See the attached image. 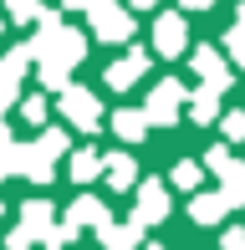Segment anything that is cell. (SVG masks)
Masks as SVG:
<instances>
[{
  "label": "cell",
  "mask_w": 245,
  "mask_h": 250,
  "mask_svg": "<svg viewBox=\"0 0 245 250\" xmlns=\"http://www.w3.org/2000/svg\"><path fill=\"white\" fill-rule=\"evenodd\" d=\"M87 16H92V31L102 41H128L133 36V16L122 10V0H92Z\"/></svg>",
  "instance_id": "cell-2"
},
{
  "label": "cell",
  "mask_w": 245,
  "mask_h": 250,
  "mask_svg": "<svg viewBox=\"0 0 245 250\" xmlns=\"http://www.w3.org/2000/svg\"><path fill=\"white\" fill-rule=\"evenodd\" d=\"M225 209H230V199L220 194V189H209V194H199L194 204H189V214H194L199 225H215V220H220V214H225Z\"/></svg>",
  "instance_id": "cell-13"
},
{
  "label": "cell",
  "mask_w": 245,
  "mask_h": 250,
  "mask_svg": "<svg viewBox=\"0 0 245 250\" xmlns=\"http://www.w3.org/2000/svg\"><path fill=\"white\" fill-rule=\"evenodd\" d=\"M128 5H138V10H143V5H159V0H128Z\"/></svg>",
  "instance_id": "cell-27"
},
{
  "label": "cell",
  "mask_w": 245,
  "mask_h": 250,
  "mask_svg": "<svg viewBox=\"0 0 245 250\" xmlns=\"http://www.w3.org/2000/svg\"><path fill=\"white\" fill-rule=\"evenodd\" d=\"M113 133L122 143H138L143 133H148V118H143V107H122L118 118H113Z\"/></svg>",
  "instance_id": "cell-12"
},
{
  "label": "cell",
  "mask_w": 245,
  "mask_h": 250,
  "mask_svg": "<svg viewBox=\"0 0 245 250\" xmlns=\"http://www.w3.org/2000/svg\"><path fill=\"white\" fill-rule=\"evenodd\" d=\"M26 62H31V46H16V51H5V62H0V107H5V102L16 97V87H20V72H26Z\"/></svg>",
  "instance_id": "cell-9"
},
{
  "label": "cell",
  "mask_w": 245,
  "mask_h": 250,
  "mask_svg": "<svg viewBox=\"0 0 245 250\" xmlns=\"http://www.w3.org/2000/svg\"><path fill=\"white\" fill-rule=\"evenodd\" d=\"M66 225H72V230H82V225H97V230H102L107 225V204L97 199V194H82L72 204V214H66Z\"/></svg>",
  "instance_id": "cell-10"
},
{
  "label": "cell",
  "mask_w": 245,
  "mask_h": 250,
  "mask_svg": "<svg viewBox=\"0 0 245 250\" xmlns=\"http://www.w3.org/2000/svg\"><path fill=\"white\" fill-rule=\"evenodd\" d=\"M179 5H184V10H209L215 0H179Z\"/></svg>",
  "instance_id": "cell-25"
},
{
  "label": "cell",
  "mask_w": 245,
  "mask_h": 250,
  "mask_svg": "<svg viewBox=\"0 0 245 250\" xmlns=\"http://www.w3.org/2000/svg\"><path fill=\"white\" fill-rule=\"evenodd\" d=\"M225 138H245V112H230L225 118Z\"/></svg>",
  "instance_id": "cell-21"
},
{
  "label": "cell",
  "mask_w": 245,
  "mask_h": 250,
  "mask_svg": "<svg viewBox=\"0 0 245 250\" xmlns=\"http://www.w3.org/2000/svg\"><path fill=\"white\" fill-rule=\"evenodd\" d=\"M225 51L235 56V66H240V72H245V31H240V26L230 31V36H225Z\"/></svg>",
  "instance_id": "cell-18"
},
{
  "label": "cell",
  "mask_w": 245,
  "mask_h": 250,
  "mask_svg": "<svg viewBox=\"0 0 245 250\" xmlns=\"http://www.w3.org/2000/svg\"><path fill=\"white\" fill-rule=\"evenodd\" d=\"M179 107H184V87L174 82V77H163V82L148 92V107H143V118H148V123H163V128H169V123L179 118Z\"/></svg>",
  "instance_id": "cell-4"
},
{
  "label": "cell",
  "mask_w": 245,
  "mask_h": 250,
  "mask_svg": "<svg viewBox=\"0 0 245 250\" xmlns=\"http://www.w3.org/2000/svg\"><path fill=\"white\" fill-rule=\"evenodd\" d=\"M204 164L220 174V194L230 199V209H240V204H245V164L225 148V143H220V148H209V153H204Z\"/></svg>",
  "instance_id": "cell-1"
},
{
  "label": "cell",
  "mask_w": 245,
  "mask_h": 250,
  "mask_svg": "<svg viewBox=\"0 0 245 250\" xmlns=\"http://www.w3.org/2000/svg\"><path fill=\"white\" fill-rule=\"evenodd\" d=\"M10 16H16V21H31V16H36V0H10Z\"/></svg>",
  "instance_id": "cell-22"
},
{
  "label": "cell",
  "mask_w": 245,
  "mask_h": 250,
  "mask_svg": "<svg viewBox=\"0 0 245 250\" xmlns=\"http://www.w3.org/2000/svg\"><path fill=\"white\" fill-rule=\"evenodd\" d=\"M225 250H245V230H225Z\"/></svg>",
  "instance_id": "cell-23"
},
{
  "label": "cell",
  "mask_w": 245,
  "mask_h": 250,
  "mask_svg": "<svg viewBox=\"0 0 245 250\" xmlns=\"http://www.w3.org/2000/svg\"><path fill=\"white\" fill-rule=\"evenodd\" d=\"M148 72V51H128V56H118L113 66H107V87H118V92H128L138 77Z\"/></svg>",
  "instance_id": "cell-7"
},
{
  "label": "cell",
  "mask_w": 245,
  "mask_h": 250,
  "mask_svg": "<svg viewBox=\"0 0 245 250\" xmlns=\"http://www.w3.org/2000/svg\"><path fill=\"white\" fill-rule=\"evenodd\" d=\"M235 26H240V31H245V5H240V16H235Z\"/></svg>",
  "instance_id": "cell-28"
},
{
  "label": "cell",
  "mask_w": 245,
  "mask_h": 250,
  "mask_svg": "<svg viewBox=\"0 0 245 250\" xmlns=\"http://www.w3.org/2000/svg\"><path fill=\"white\" fill-rule=\"evenodd\" d=\"M148 250H163V245H148Z\"/></svg>",
  "instance_id": "cell-29"
},
{
  "label": "cell",
  "mask_w": 245,
  "mask_h": 250,
  "mask_svg": "<svg viewBox=\"0 0 245 250\" xmlns=\"http://www.w3.org/2000/svg\"><path fill=\"white\" fill-rule=\"evenodd\" d=\"M20 118H26V123H41V118H46V97H26V102H20Z\"/></svg>",
  "instance_id": "cell-19"
},
{
  "label": "cell",
  "mask_w": 245,
  "mask_h": 250,
  "mask_svg": "<svg viewBox=\"0 0 245 250\" xmlns=\"http://www.w3.org/2000/svg\"><path fill=\"white\" fill-rule=\"evenodd\" d=\"M189 107H194V112H189L194 123H215V118H220V92H204V87H199Z\"/></svg>",
  "instance_id": "cell-15"
},
{
  "label": "cell",
  "mask_w": 245,
  "mask_h": 250,
  "mask_svg": "<svg viewBox=\"0 0 245 250\" xmlns=\"http://www.w3.org/2000/svg\"><path fill=\"white\" fill-rule=\"evenodd\" d=\"M163 214H169V194H163L159 179H148V184L138 189V209H133V225H159Z\"/></svg>",
  "instance_id": "cell-6"
},
{
  "label": "cell",
  "mask_w": 245,
  "mask_h": 250,
  "mask_svg": "<svg viewBox=\"0 0 245 250\" xmlns=\"http://www.w3.org/2000/svg\"><path fill=\"white\" fill-rule=\"evenodd\" d=\"M5 245H10V250H31V235H26V230H16V235H10Z\"/></svg>",
  "instance_id": "cell-24"
},
{
  "label": "cell",
  "mask_w": 245,
  "mask_h": 250,
  "mask_svg": "<svg viewBox=\"0 0 245 250\" xmlns=\"http://www.w3.org/2000/svg\"><path fill=\"white\" fill-rule=\"evenodd\" d=\"M97 174H102V158H97V148H82V153L72 158V179H77V184H82V179H97Z\"/></svg>",
  "instance_id": "cell-16"
},
{
  "label": "cell",
  "mask_w": 245,
  "mask_h": 250,
  "mask_svg": "<svg viewBox=\"0 0 245 250\" xmlns=\"http://www.w3.org/2000/svg\"><path fill=\"white\" fill-rule=\"evenodd\" d=\"M31 148H36V153H41V158H46V164H51V158H57V153L66 148V138H61V133H41V138L31 143Z\"/></svg>",
  "instance_id": "cell-17"
},
{
  "label": "cell",
  "mask_w": 245,
  "mask_h": 250,
  "mask_svg": "<svg viewBox=\"0 0 245 250\" xmlns=\"http://www.w3.org/2000/svg\"><path fill=\"white\" fill-rule=\"evenodd\" d=\"M102 168H107V184H113V189H128L133 179H138V164H133L128 153H113V158H102Z\"/></svg>",
  "instance_id": "cell-14"
},
{
  "label": "cell",
  "mask_w": 245,
  "mask_h": 250,
  "mask_svg": "<svg viewBox=\"0 0 245 250\" xmlns=\"http://www.w3.org/2000/svg\"><path fill=\"white\" fill-rule=\"evenodd\" d=\"M61 112H66V123L82 128V133L102 128V107H97V97L82 92V87H66V92H61Z\"/></svg>",
  "instance_id": "cell-3"
},
{
  "label": "cell",
  "mask_w": 245,
  "mask_h": 250,
  "mask_svg": "<svg viewBox=\"0 0 245 250\" xmlns=\"http://www.w3.org/2000/svg\"><path fill=\"white\" fill-rule=\"evenodd\" d=\"M174 184H179V189H194L199 184V164H179V168H174Z\"/></svg>",
  "instance_id": "cell-20"
},
{
  "label": "cell",
  "mask_w": 245,
  "mask_h": 250,
  "mask_svg": "<svg viewBox=\"0 0 245 250\" xmlns=\"http://www.w3.org/2000/svg\"><path fill=\"white\" fill-rule=\"evenodd\" d=\"M153 46H159V56H179V51L189 46L184 16H159V26H153Z\"/></svg>",
  "instance_id": "cell-8"
},
{
  "label": "cell",
  "mask_w": 245,
  "mask_h": 250,
  "mask_svg": "<svg viewBox=\"0 0 245 250\" xmlns=\"http://www.w3.org/2000/svg\"><path fill=\"white\" fill-rule=\"evenodd\" d=\"M194 72H199V87H204V92H225L230 87V66H225V56H220L215 46L194 51Z\"/></svg>",
  "instance_id": "cell-5"
},
{
  "label": "cell",
  "mask_w": 245,
  "mask_h": 250,
  "mask_svg": "<svg viewBox=\"0 0 245 250\" xmlns=\"http://www.w3.org/2000/svg\"><path fill=\"white\" fill-rule=\"evenodd\" d=\"M61 5H66V10H82V5L92 10V0H61Z\"/></svg>",
  "instance_id": "cell-26"
},
{
  "label": "cell",
  "mask_w": 245,
  "mask_h": 250,
  "mask_svg": "<svg viewBox=\"0 0 245 250\" xmlns=\"http://www.w3.org/2000/svg\"><path fill=\"white\" fill-rule=\"evenodd\" d=\"M138 240H143V225H113V220H107L102 225V245L107 250H138Z\"/></svg>",
  "instance_id": "cell-11"
}]
</instances>
